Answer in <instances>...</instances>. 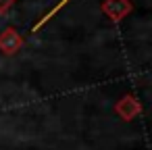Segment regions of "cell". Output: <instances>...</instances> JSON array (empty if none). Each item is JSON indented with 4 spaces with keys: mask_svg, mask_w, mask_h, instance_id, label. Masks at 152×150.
<instances>
[{
    "mask_svg": "<svg viewBox=\"0 0 152 150\" xmlns=\"http://www.w3.org/2000/svg\"><path fill=\"white\" fill-rule=\"evenodd\" d=\"M115 115L123 121H133L142 115V104L133 94H125L115 102Z\"/></svg>",
    "mask_w": 152,
    "mask_h": 150,
    "instance_id": "obj_1",
    "label": "cell"
},
{
    "mask_svg": "<svg viewBox=\"0 0 152 150\" xmlns=\"http://www.w3.org/2000/svg\"><path fill=\"white\" fill-rule=\"evenodd\" d=\"M23 44H25V38L15 27H7L0 34V54H4V56H13V54L21 52Z\"/></svg>",
    "mask_w": 152,
    "mask_h": 150,
    "instance_id": "obj_2",
    "label": "cell"
},
{
    "mask_svg": "<svg viewBox=\"0 0 152 150\" xmlns=\"http://www.w3.org/2000/svg\"><path fill=\"white\" fill-rule=\"evenodd\" d=\"M15 2H17V0H0V15L9 13V9H11Z\"/></svg>",
    "mask_w": 152,
    "mask_h": 150,
    "instance_id": "obj_4",
    "label": "cell"
},
{
    "mask_svg": "<svg viewBox=\"0 0 152 150\" xmlns=\"http://www.w3.org/2000/svg\"><path fill=\"white\" fill-rule=\"evenodd\" d=\"M100 9L113 23H119L133 11V4H131V0H102Z\"/></svg>",
    "mask_w": 152,
    "mask_h": 150,
    "instance_id": "obj_3",
    "label": "cell"
}]
</instances>
